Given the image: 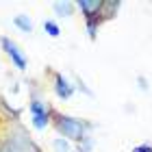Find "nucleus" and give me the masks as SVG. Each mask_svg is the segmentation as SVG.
Listing matches in <instances>:
<instances>
[{"label": "nucleus", "mask_w": 152, "mask_h": 152, "mask_svg": "<svg viewBox=\"0 0 152 152\" xmlns=\"http://www.w3.org/2000/svg\"><path fill=\"white\" fill-rule=\"evenodd\" d=\"M54 128L57 133L67 141H83L89 135V130L94 128V124H89L85 120H78V117L72 115H57L54 117Z\"/></svg>", "instance_id": "obj_1"}, {"label": "nucleus", "mask_w": 152, "mask_h": 152, "mask_svg": "<svg viewBox=\"0 0 152 152\" xmlns=\"http://www.w3.org/2000/svg\"><path fill=\"white\" fill-rule=\"evenodd\" d=\"M2 143L9 148V152H41V148L31 139V135L22 126H18V124L11 126V130L7 133Z\"/></svg>", "instance_id": "obj_2"}, {"label": "nucleus", "mask_w": 152, "mask_h": 152, "mask_svg": "<svg viewBox=\"0 0 152 152\" xmlns=\"http://www.w3.org/2000/svg\"><path fill=\"white\" fill-rule=\"evenodd\" d=\"M28 111H31V124H33V128L46 130V126L52 120V109H50V104L44 102V100H39V98H33L28 102Z\"/></svg>", "instance_id": "obj_3"}, {"label": "nucleus", "mask_w": 152, "mask_h": 152, "mask_svg": "<svg viewBox=\"0 0 152 152\" xmlns=\"http://www.w3.org/2000/svg\"><path fill=\"white\" fill-rule=\"evenodd\" d=\"M0 46H2V50H4V54L11 59V63L18 67V70H26V65H28V61H26V57H24V52L20 50V46L15 44L13 39H9V37H2L0 39Z\"/></svg>", "instance_id": "obj_4"}, {"label": "nucleus", "mask_w": 152, "mask_h": 152, "mask_svg": "<svg viewBox=\"0 0 152 152\" xmlns=\"http://www.w3.org/2000/svg\"><path fill=\"white\" fill-rule=\"evenodd\" d=\"M76 9H80V13L85 15V22H102V0H78Z\"/></svg>", "instance_id": "obj_5"}, {"label": "nucleus", "mask_w": 152, "mask_h": 152, "mask_svg": "<svg viewBox=\"0 0 152 152\" xmlns=\"http://www.w3.org/2000/svg\"><path fill=\"white\" fill-rule=\"evenodd\" d=\"M54 94H57L61 100H70L72 96H74V85L61 72L54 74Z\"/></svg>", "instance_id": "obj_6"}, {"label": "nucleus", "mask_w": 152, "mask_h": 152, "mask_svg": "<svg viewBox=\"0 0 152 152\" xmlns=\"http://www.w3.org/2000/svg\"><path fill=\"white\" fill-rule=\"evenodd\" d=\"M52 11L57 13L59 18H72L76 11V2H70V0H63V2H52Z\"/></svg>", "instance_id": "obj_7"}, {"label": "nucleus", "mask_w": 152, "mask_h": 152, "mask_svg": "<svg viewBox=\"0 0 152 152\" xmlns=\"http://www.w3.org/2000/svg\"><path fill=\"white\" fill-rule=\"evenodd\" d=\"M120 7H122V2H113V0L104 2V0H102L100 18H102V20H111V18H115V13H117V9H120Z\"/></svg>", "instance_id": "obj_8"}, {"label": "nucleus", "mask_w": 152, "mask_h": 152, "mask_svg": "<svg viewBox=\"0 0 152 152\" xmlns=\"http://www.w3.org/2000/svg\"><path fill=\"white\" fill-rule=\"evenodd\" d=\"M13 24H15L22 33H28V35L33 33V22H31V18L26 15V13H20V15H15V18H13Z\"/></svg>", "instance_id": "obj_9"}, {"label": "nucleus", "mask_w": 152, "mask_h": 152, "mask_svg": "<svg viewBox=\"0 0 152 152\" xmlns=\"http://www.w3.org/2000/svg\"><path fill=\"white\" fill-rule=\"evenodd\" d=\"M52 150L54 152H72V146H70V141H67V139L57 137V139H52Z\"/></svg>", "instance_id": "obj_10"}, {"label": "nucleus", "mask_w": 152, "mask_h": 152, "mask_svg": "<svg viewBox=\"0 0 152 152\" xmlns=\"http://www.w3.org/2000/svg\"><path fill=\"white\" fill-rule=\"evenodd\" d=\"M44 31H46L50 37H59V35H61L59 24H57V22H52V20H44Z\"/></svg>", "instance_id": "obj_11"}, {"label": "nucleus", "mask_w": 152, "mask_h": 152, "mask_svg": "<svg viewBox=\"0 0 152 152\" xmlns=\"http://www.w3.org/2000/svg\"><path fill=\"white\" fill-rule=\"evenodd\" d=\"M91 148H94V139H91V135H87L85 139L78 143V152H91Z\"/></svg>", "instance_id": "obj_12"}, {"label": "nucleus", "mask_w": 152, "mask_h": 152, "mask_svg": "<svg viewBox=\"0 0 152 152\" xmlns=\"http://www.w3.org/2000/svg\"><path fill=\"white\" fill-rule=\"evenodd\" d=\"M133 152H152V143H139L133 148Z\"/></svg>", "instance_id": "obj_13"}, {"label": "nucleus", "mask_w": 152, "mask_h": 152, "mask_svg": "<svg viewBox=\"0 0 152 152\" xmlns=\"http://www.w3.org/2000/svg\"><path fill=\"white\" fill-rule=\"evenodd\" d=\"M137 83H139V89H141V91H148V80L143 78V76H139V78H137Z\"/></svg>", "instance_id": "obj_14"}]
</instances>
